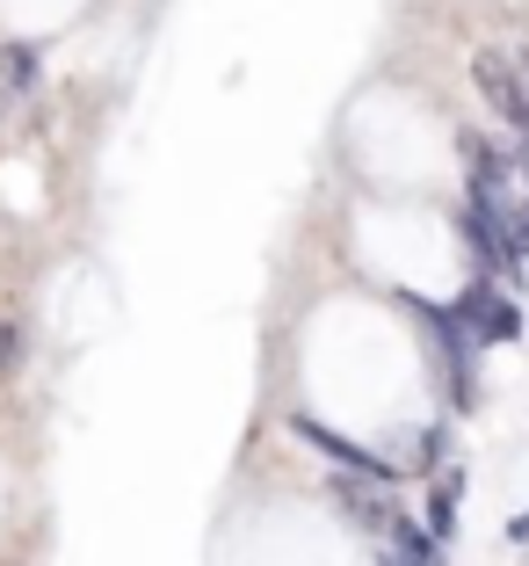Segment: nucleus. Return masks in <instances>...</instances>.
Wrapping results in <instances>:
<instances>
[{"label":"nucleus","instance_id":"nucleus-12","mask_svg":"<svg viewBox=\"0 0 529 566\" xmlns=\"http://www.w3.org/2000/svg\"><path fill=\"white\" fill-rule=\"evenodd\" d=\"M522 73H529V59H522Z\"/></svg>","mask_w":529,"mask_h":566},{"label":"nucleus","instance_id":"nucleus-10","mask_svg":"<svg viewBox=\"0 0 529 566\" xmlns=\"http://www.w3.org/2000/svg\"><path fill=\"white\" fill-rule=\"evenodd\" d=\"M508 248H515V262H529V197L508 211Z\"/></svg>","mask_w":529,"mask_h":566},{"label":"nucleus","instance_id":"nucleus-2","mask_svg":"<svg viewBox=\"0 0 529 566\" xmlns=\"http://www.w3.org/2000/svg\"><path fill=\"white\" fill-rule=\"evenodd\" d=\"M449 313H457V327H464L472 349H479V342H515V334H522V305H515L494 276H472V283H464V298L449 305Z\"/></svg>","mask_w":529,"mask_h":566},{"label":"nucleus","instance_id":"nucleus-5","mask_svg":"<svg viewBox=\"0 0 529 566\" xmlns=\"http://www.w3.org/2000/svg\"><path fill=\"white\" fill-rule=\"evenodd\" d=\"M290 429H298L313 450H327V458H334L341 472H363V486H399V465H392V458H378V450H363L356 436H334L327 421H313V415H298Z\"/></svg>","mask_w":529,"mask_h":566},{"label":"nucleus","instance_id":"nucleus-3","mask_svg":"<svg viewBox=\"0 0 529 566\" xmlns=\"http://www.w3.org/2000/svg\"><path fill=\"white\" fill-rule=\"evenodd\" d=\"M472 81H479V95L494 102V117L515 124L522 146H529V73L515 66V59H500V51H479V59H472Z\"/></svg>","mask_w":529,"mask_h":566},{"label":"nucleus","instance_id":"nucleus-6","mask_svg":"<svg viewBox=\"0 0 529 566\" xmlns=\"http://www.w3.org/2000/svg\"><path fill=\"white\" fill-rule=\"evenodd\" d=\"M392 559L399 566H443V545L429 537V523H414V516H392Z\"/></svg>","mask_w":529,"mask_h":566},{"label":"nucleus","instance_id":"nucleus-9","mask_svg":"<svg viewBox=\"0 0 529 566\" xmlns=\"http://www.w3.org/2000/svg\"><path fill=\"white\" fill-rule=\"evenodd\" d=\"M0 73H8V87H30L36 81V51L30 44H8V51H0Z\"/></svg>","mask_w":529,"mask_h":566},{"label":"nucleus","instance_id":"nucleus-4","mask_svg":"<svg viewBox=\"0 0 529 566\" xmlns=\"http://www.w3.org/2000/svg\"><path fill=\"white\" fill-rule=\"evenodd\" d=\"M457 233H464V254H472L479 276H515V269H522V262H515V248H508V218H500V211H486V203L464 197Z\"/></svg>","mask_w":529,"mask_h":566},{"label":"nucleus","instance_id":"nucleus-1","mask_svg":"<svg viewBox=\"0 0 529 566\" xmlns=\"http://www.w3.org/2000/svg\"><path fill=\"white\" fill-rule=\"evenodd\" d=\"M399 305L435 334V349H443V364H449V407H479V385H472V342H464L457 313L435 305V298H421V291H399Z\"/></svg>","mask_w":529,"mask_h":566},{"label":"nucleus","instance_id":"nucleus-7","mask_svg":"<svg viewBox=\"0 0 529 566\" xmlns=\"http://www.w3.org/2000/svg\"><path fill=\"white\" fill-rule=\"evenodd\" d=\"M429 537H435V545L457 537V480H435V494H429Z\"/></svg>","mask_w":529,"mask_h":566},{"label":"nucleus","instance_id":"nucleus-11","mask_svg":"<svg viewBox=\"0 0 529 566\" xmlns=\"http://www.w3.org/2000/svg\"><path fill=\"white\" fill-rule=\"evenodd\" d=\"M508 545H522V552H529V516H515V523H508Z\"/></svg>","mask_w":529,"mask_h":566},{"label":"nucleus","instance_id":"nucleus-8","mask_svg":"<svg viewBox=\"0 0 529 566\" xmlns=\"http://www.w3.org/2000/svg\"><path fill=\"white\" fill-rule=\"evenodd\" d=\"M22 349H30V327H22V319H0V378L22 370Z\"/></svg>","mask_w":529,"mask_h":566}]
</instances>
